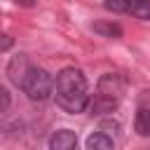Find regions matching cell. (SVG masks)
Returning <instances> with one entry per match:
<instances>
[{"instance_id": "cell-3", "label": "cell", "mask_w": 150, "mask_h": 150, "mask_svg": "<svg viewBox=\"0 0 150 150\" xmlns=\"http://www.w3.org/2000/svg\"><path fill=\"white\" fill-rule=\"evenodd\" d=\"M28 70H30V63H28L26 54H14V56L9 59V63H7V77H9V82L16 84L19 89H21Z\"/></svg>"}, {"instance_id": "cell-9", "label": "cell", "mask_w": 150, "mask_h": 150, "mask_svg": "<svg viewBox=\"0 0 150 150\" xmlns=\"http://www.w3.org/2000/svg\"><path fill=\"white\" fill-rule=\"evenodd\" d=\"M91 28H94V33H98L103 38H122V26L120 23H112V21H98Z\"/></svg>"}, {"instance_id": "cell-14", "label": "cell", "mask_w": 150, "mask_h": 150, "mask_svg": "<svg viewBox=\"0 0 150 150\" xmlns=\"http://www.w3.org/2000/svg\"><path fill=\"white\" fill-rule=\"evenodd\" d=\"M9 47H12V38L9 35H2V52H7Z\"/></svg>"}, {"instance_id": "cell-5", "label": "cell", "mask_w": 150, "mask_h": 150, "mask_svg": "<svg viewBox=\"0 0 150 150\" xmlns=\"http://www.w3.org/2000/svg\"><path fill=\"white\" fill-rule=\"evenodd\" d=\"M49 150H73L77 145V134L73 129H59L49 136Z\"/></svg>"}, {"instance_id": "cell-6", "label": "cell", "mask_w": 150, "mask_h": 150, "mask_svg": "<svg viewBox=\"0 0 150 150\" xmlns=\"http://www.w3.org/2000/svg\"><path fill=\"white\" fill-rule=\"evenodd\" d=\"M96 91L120 98V96L124 94V80H122L120 75H115V73H105V75L98 80V87H96Z\"/></svg>"}, {"instance_id": "cell-4", "label": "cell", "mask_w": 150, "mask_h": 150, "mask_svg": "<svg viewBox=\"0 0 150 150\" xmlns=\"http://www.w3.org/2000/svg\"><path fill=\"white\" fill-rule=\"evenodd\" d=\"M117 105H120V98L96 91V94H94V98H89V105H87V110H89V115H96V117H101V115L115 112V110H117Z\"/></svg>"}, {"instance_id": "cell-11", "label": "cell", "mask_w": 150, "mask_h": 150, "mask_svg": "<svg viewBox=\"0 0 150 150\" xmlns=\"http://www.w3.org/2000/svg\"><path fill=\"white\" fill-rule=\"evenodd\" d=\"M98 129H103V131H120V129H122V124H120L117 120H101Z\"/></svg>"}, {"instance_id": "cell-1", "label": "cell", "mask_w": 150, "mask_h": 150, "mask_svg": "<svg viewBox=\"0 0 150 150\" xmlns=\"http://www.w3.org/2000/svg\"><path fill=\"white\" fill-rule=\"evenodd\" d=\"M54 96H56V105L70 115H77V112H84L87 105H89V84H87V77L80 68H63L59 70L56 75V87H54Z\"/></svg>"}, {"instance_id": "cell-12", "label": "cell", "mask_w": 150, "mask_h": 150, "mask_svg": "<svg viewBox=\"0 0 150 150\" xmlns=\"http://www.w3.org/2000/svg\"><path fill=\"white\" fill-rule=\"evenodd\" d=\"M0 96H2V108H0V112H7V108H9V103H12V98H9V91L2 87V89H0Z\"/></svg>"}, {"instance_id": "cell-8", "label": "cell", "mask_w": 150, "mask_h": 150, "mask_svg": "<svg viewBox=\"0 0 150 150\" xmlns=\"http://www.w3.org/2000/svg\"><path fill=\"white\" fill-rule=\"evenodd\" d=\"M134 129L138 136H150V108L148 105H138L136 117H134Z\"/></svg>"}, {"instance_id": "cell-2", "label": "cell", "mask_w": 150, "mask_h": 150, "mask_svg": "<svg viewBox=\"0 0 150 150\" xmlns=\"http://www.w3.org/2000/svg\"><path fill=\"white\" fill-rule=\"evenodd\" d=\"M54 77L45 70V68H38V66H30L23 84H21V91L30 98V101H47L52 94H54Z\"/></svg>"}, {"instance_id": "cell-15", "label": "cell", "mask_w": 150, "mask_h": 150, "mask_svg": "<svg viewBox=\"0 0 150 150\" xmlns=\"http://www.w3.org/2000/svg\"><path fill=\"white\" fill-rule=\"evenodd\" d=\"M16 2H19L21 7H33V5L38 2V0H16Z\"/></svg>"}, {"instance_id": "cell-10", "label": "cell", "mask_w": 150, "mask_h": 150, "mask_svg": "<svg viewBox=\"0 0 150 150\" xmlns=\"http://www.w3.org/2000/svg\"><path fill=\"white\" fill-rule=\"evenodd\" d=\"M103 7L108 12H115V14H129L131 0H103Z\"/></svg>"}, {"instance_id": "cell-13", "label": "cell", "mask_w": 150, "mask_h": 150, "mask_svg": "<svg viewBox=\"0 0 150 150\" xmlns=\"http://www.w3.org/2000/svg\"><path fill=\"white\" fill-rule=\"evenodd\" d=\"M138 105H148V108H150V91H141V96H138Z\"/></svg>"}, {"instance_id": "cell-7", "label": "cell", "mask_w": 150, "mask_h": 150, "mask_svg": "<svg viewBox=\"0 0 150 150\" xmlns=\"http://www.w3.org/2000/svg\"><path fill=\"white\" fill-rule=\"evenodd\" d=\"M84 145H87L89 150H110V148H115V138H112L108 131L98 129V131H94V134L87 136Z\"/></svg>"}]
</instances>
